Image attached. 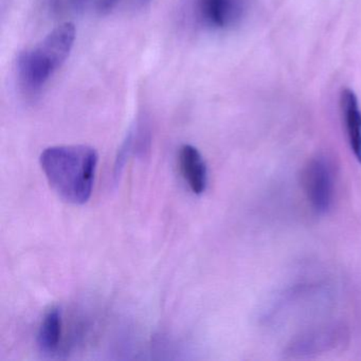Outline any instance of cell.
Instances as JSON below:
<instances>
[{
  "label": "cell",
  "mask_w": 361,
  "mask_h": 361,
  "mask_svg": "<svg viewBox=\"0 0 361 361\" xmlns=\"http://www.w3.org/2000/svg\"><path fill=\"white\" fill-rule=\"evenodd\" d=\"M98 161L96 149L88 145L48 147L39 157L51 189L71 204H84L90 200Z\"/></svg>",
  "instance_id": "obj_1"
},
{
  "label": "cell",
  "mask_w": 361,
  "mask_h": 361,
  "mask_svg": "<svg viewBox=\"0 0 361 361\" xmlns=\"http://www.w3.org/2000/svg\"><path fill=\"white\" fill-rule=\"evenodd\" d=\"M75 26L63 23L31 49L25 50L18 59L20 87L30 96L39 94L54 73L66 62L75 45Z\"/></svg>",
  "instance_id": "obj_2"
},
{
  "label": "cell",
  "mask_w": 361,
  "mask_h": 361,
  "mask_svg": "<svg viewBox=\"0 0 361 361\" xmlns=\"http://www.w3.org/2000/svg\"><path fill=\"white\" fill-rule=\"evenodd\" d=\"M304 192L312 208L319 214L331 210L335 197V172L329 158L317 155L306 164L302 174Z\"/></svg>",
  "instance_id": "obj_3"
},
{
  "label": "cell",
  "mask_w": 361,
  "mask_h": 361,
  "mask_svg": "<svg viewBox=\"0 0 361 361\" xmlns=\"http://www.w3.org/2000/svg\"><path fill=\"white\" fill-rule=\"evenodd\" d=\"M200 24L212 30H227L244 18L246 0H195Z\"/></svg>",
  "instance_id": "obj_4"
},
{
  "label": "cell",
  "mask_w": 361,
  "mask_h": 361,
  "mask_svg": "<svg viewBox=\"0 0 361 361\" xmlns=\"http://www.w3.org/2000/svg\"><path fill=\"white\" fill-rule=\"evenodd\" d=\"M340 113L350 151L361 164V109L356 94L350 88L340 94Z\"/></svg>",
  "instance_id": "obj_5"
},
{
  "label": "cell",
  "mask_w": 361,
  "mask_h": 361,
  "mask_svg": "<svg viewBox=\"0 0 361 361\" xmlns=\"http://www.w3.org/2000/svg\"><path fill=\"white\" fill-rule=\"evenodd\" d=\"M179 170L190 190L196 195L204 193L208 185V169L196 147L185 145L178 153Z\"/></svg>",
  "instance_id": "obj_6"
},
{
  "label": "cell",
  "mask_w": 361,
  "mask_h": 361,
  "mask_svg": "<svg viewBox=\"0 0 361 361\" xmlns=\"http://www.w3.org/2000/svg\"><path fill=\"white\" fill-rule=\"evenodd\" d=\"M151 145V128L145 117L137 120L122 143L115 164V177L118 178L130 156H145Z\"/></svg>",
  "instance_id": "obj_7"
},
{
  "label": "cell",
  "mask_w": 361,
  "mask_h": 361,
  "mask_svg": "<svg viewBox=\"0 0 361 361\" xmlns=\"http://www.w3.org/2000/svg\"><path fill=\"white\" fill-rule=\"evenodd\" d=\"M62 331V310L59 307H51L44 316L37 334L39 350L45 354H54L60 348Z\"/></svg>",
  "instance_id": "obj_8"
},
{
  "label": "cell",
  "mask_w": 361,
  "mask_h": 361,
  "mask_svg": "<svg viewBox=\"0 0 361 361\" xmlns=\"http://www.w3.org/2000/svg\"><path fill=\"white\" fill-rule=\"evenodd\" d=\"M90 0H54L56 7L60 9H65V8H71V9H80L84 7Z\"/></svg>",
  "instance_id": "obj_9"
},
{
  "label": "cell",
  "mask_w": 361,
  "mask_h": 361,
  "mask_svg": "<svg viewBox=\"0 0 361 361\" xmlns=\"http://www.w3.org/2000/svg\"><path fill=\"white\" fill-rule=\"evenodd\" d=\"M121 0H99L98 11L102 14L109 13L113 11Z\"/></svg>",
  "instance_id": "obj_10"
}]
</instances>
